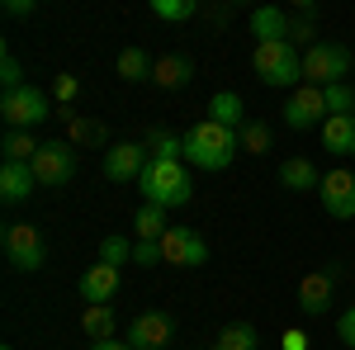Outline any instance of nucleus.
Returning <instances> with one entry per match:
<instances>
[{"label":"nucleus","mask_w":355,"mask_h":350,"mask_svg":"<svg viewBox=\"0 0 355 350\" xmlns=\"http://www.w3.org/2000/svg\"><path fill=\"white\" fill-rule=\"evenodd\" d=\"M237 152H242V137L227 123L204 119V123H194L190 133H185V161L199 166V170H227Z\"/></svg>","instance_id":"f257e3e1"},{"label":"nucleus","mask_w":355,"mask_h":350,"mask_svg":"<svg viewBox=\"0 0 355 350\" xmlns=\"http://www.w3.org/2000/svg\"><path fill=\"white\" fill-rule=\"evenodd\" d=\"M251 71H256L261 85H275V90L303 85V48H294L289 38H279V43H256Z\"/></svg>","instance_id":"f03ea898"},{"label":"nucleus","mask_w":355,"mask_h":350,"mask_svg":"<svg viewBox=\"0 0 355 350\" xmlns=\"http://www.w3.org/2000/svg\"><path fill=\"white\" fill-rule=\"evenodd\" d=\"M137 185H142V204H157V209H180V204H190V194H194L180 161H147V170L137 175Z\"/></svg>","instance_id":"7ed1b4c3"},{"label":"nucleus","mask_w":355,"mask_h":350,"mask_svg":"<svg viewBox=\"0 0 355 350\" xmlns=\"http://www.w3.org/2000/svg\"><path fill=\"white\" fill-rule=\"evenodd\" d=\"M53 114V100L38 85H19V90H0V119L10 128H38Z\"/></svg>","instance_id":"20e7f679"},{"label":"nucleus","mask_w":355,"mask_h":350,"mask_svg":"<svg viewBox=\"0 0 355 350\" xmlns=\"http://www.w3.org/2000/svg\"><path fill=\"white\" fill-rule=\"evenodd\" d=\"M351 67H355V53L346 43H313V48L303 53V81L308 85H331V81H341Z\"/></svg>","instance_id":"39448f33"},{"label":"nucleus","mask_w":355,"mask_h":350,"mask_svg":"<svg viewBox=\"0 0 355 350\" xmlns=\"http://www.w3.org/2000/svg\"><path fill=\"white\" fill-rule=\"evenodd\" d=\"M0 251H5V261L15 270H43L48 261V251H43V232L33 227V222H10L5 232H0Z\"/></svg>","instance_id":"423d86ee"},{"label":"nucleus","mask_w":355,"mask_h":350,"mask_svg":"<svg viewBox=\"0 0 355 350\" xmlns=\"http://www.w3.org/2000/svg\"><path fill=\"white\" fill-rule=\"evenodd\" d=\"M33 175H38V185H71V175H76V152H71V142L67 137H53V142H43L38 147V157H33Z\"/></svg>","instance_id":"0eeeda50"},{"label":"nucleus","mask_w":355,"mask_h":350,"mask_svg":"<svg viewBox=\"0 0 355 350\" xmlns=\"http://www.w3.org/2000/svg\"><path fill=\"white\" fill-rule=\"evenodd\" d=\"M327 119V100H322V85H294V95L284 100V123L294 133H308V128H322Z\"/></svg>","instance_id":"6e6552de"},{"label":"nucleus","mask_w":355,"mask_h":350,"mask_svg":"<svg viewBox=\"0 0 355 350\" xmlns=\"http://www.w3.org/2000/svg\"><path fill=\"white\" fill-rule=\"evenodd\" d=\"M162 261L166 265H185V270H199L209 261V246L194 227H166L162 237Z\"/></svg>","instance_id":"1a4fd4ad"},{"label":"nucleus","mask_w":355,"mask_h":350,"mask_svg":"<svg viewBox=\"0 0 355 350\" xmlns=\"http://www.w3.org/2000/svg\"><path fill=\"white\" fill-rule=\"evenodd\" d=\"M318 194H322V209L331 218H341V222L355 218V170H327Z\"/></svg>","instance_id":"9d476101"},{"label":"nucleus","mask_w":355,"mask_h":350,"mask_svg":"<svg viewBox=\"0 0 355 350\" xmlns=\"http://www.w3.org/2000/svg\"><path fill=\"white\" fill-rule=\"evenodd\" d=\"M147 142H114L110 152H105V175L110 180H137L142 170H147Z\"/></svg>","instance_id":"9b49d317"},{"label":"nucleus","mask_w":355,"mask_h":350,"mask_svg":"<svg viewBox=\"0 0 355 350\" xmlns=\"http://www.w3.org/2000/svg\"><path fill=\"white\" fill-rule=\"evenodd\" d=\"M33 189H38V175H33V166H28V161H5V166H0V204H5V209L28 204Z\"/></svg>","instance_id":"f8f14e48"},{"label":"nucleus","mask_w":355,"mask_h":350,"mask_svg":"<svg viewBox=\"0 0 355 350\" xmlns=\"http://www.w3.org/2000/svg\"><path fill=\"white\" fill-rule=\"evenodd\" d=\"M331 284H336L331 270H313V274L299 279V313L303 317H322V313L331 308V294H336Z\"/></svg>","instance_id":"ddd939ff"},{"label":"nucleus","mask_w":355,"mask_h":350,"mask_svg":"<svg viewBox=\"0 0 355 350\" xmlns=\"http://www.w3.org/2000/svg\"><path fill=\"white\" fill-rule=\"evenodd\" d=\"M171 341V317L166 313H137L128 326V346L133 350H162Z\"/></svg>","instance_id":"4468645a"},{"label":"nucleus","mask_w":355,"mask_h":350,"mask_svg":"<svg viewBox=\"0 0 355 350\" xmlns=\"http://www.w3.org/2000/svg\"><path fill=\"white\" fill-rule=\"evenodd\" d=\"M318 142L331 157H355V114H327L318 128Z\"/></svg>","instance_id":"2eb2a0df"},{"label":"nucleus","mask_w":355,"mask_h":350,"mask_svg":"<svg viewBox=\"0 0 355 350\" xmlns=\"http://www.w3.org/2000/svg\"><path fill=\"white\" fill-rule=\"evenodd\" d=\"M114 294H119V265L95 261V265L81 274V298H85V303H110Z\"/></svg>","instance_id":"dca6fc26"},{"label":"nucleus","mask_w":355,"mask_h":350,"mask_svg":"<svg viewBox=\"0 0 355 350\" xmlns=\"http://www.w3.org/2000/svg\"><path fill=\"white\" fill-rule=\"evenodd\" d=\"M289 19L294 15H284L279 5H256L251 10V38L256 43H279V38H289Z\"/></svg>","instance_id":"f3484780"},{"label":"nucleus","mask_w":355,"mask_h":350,"mask_svg":"<svg viewBox=\"0 0 355 350\" xmlns=\"http://www.w3.org/2000/svg\"><path fill=\"white\" fill-rule=\"evenodd\" d=\"M279 185L294 189V194H303V189H318V185H322V170L308 161V157H289V161L279 166Z\"/></svg>","instance_id":"a211bd4d"},{"label":"nucleus","mask_w":355,"mask_h":350,"mask_svg":"<svg viewBox=\"0 0 355 350\" xmlns=\"http://www.w3.org/2000/svg\"><path fill=\"white\" fill-rule=\"evenodd\" d=\"M190 76H194V62H190V57H180V53L157 57V67H152V81L162 85V90H180Z\"/></svg>","instance_id":"6ab92c4d"},{"label":"nucleus","mask_w":355,"mask_h":350,"mask_svg":"<svg viewBox=\"0 0 355 350\" xmlns=\"http://www.w3.org/2000/svg\"><path fill=\"white\" fill-rule=\"evenodd\" d=\"M62 123H67V142H71V147H100V142L110 137V128H105V123L81 119L76 109H71V114H62Z\"/></svg>","instance_id":"aec40b11"},{"label":"nucleus","mask_w":355,"mask_h":350,"mask_svg":"<svg viewBox=\"0 0 355 350\" xmlns=\"http://www.w3.org/2000/svg\"><path fill=\"white\" fill-rule=\"evenodd\" d=\"M204 119H214V123H227V128H246V105L242 95H232V90H218L214 100H209V114Z\"/></svg>","instance_id":"412c9836"},{"label":"nucleus","mask_w":355,"mask_h":350,"mask_svg":"<svg viewBox=\"0 0 355 350\" xmlns=\"http://www.w3.org/2000/svg\"><path fill=\"white\" fill-rule=\"evenodd\" d=\"M114 308L110 303H85V313H81V331L90 336V341H110L114 336Z\"/></svg>","instance_id":"4be33fe9"},{"label":"nucleus","mask_w":355,"mask_h":350,"mask_svg":"<svg viewBox=\"0 0 355 350\" xmlns=\"http://www.w3.org/2000/svg\"><path fill=\"white\" fill-rule=\"evenodd\" d=\"M152 67H157V57H147L142 48H123L119 62H114V71L123 81H152Z\"/></svg>","instance_id":"5701e85b"},{"label":"nucleus","mask_w":355,"mask_h":350,"mask_svg":"<svg viewBox=\"0 0 355 350\" xmlns=\"http://www.w3.org/2000/svg\"><path fill=\"white\" fill-rule=\"evenodd\" d=\"M38 137L28 133V128H10V133L0 137V152H5V161H33L38 157Z\"/></svg>","instance_id":"b1692460"},{"label":"nucleus","mask_w":355,"mask_h":350,"mask_svg":"<svg viewBox=\"0 0 355 350\" xmlns=\"http://www.w3.org/2000/svg\"><path fill=\"white\" fill-rule=\"evenodd\" d=\"M142 142H147V157H152V161H180V157H185V137L166 133V128H152Z\"/></svg>","instance_id":"393cba45"},{"label":"nucleus","mask_w":355,"mask_h":350,"mask_svg":"<svg viewBox=\"0 0 355 350\" xmlns=\"http://www.w3.org/2000/svg\"><path fill=\"white\" fill-rule=\"evenodd\" d=\"M133 227H137V237L162 242V237H166V209H157V204H142V209L133 213Z\"/></svg>","instance_id":"a878e982"},{"label":"nucleus","mask_w":355,"mask_h":350,"mask_svg":"<svg viewBox=\"0 0 355 350\" xmlns=\"http://www.w3.org/2000/svg\"><path fill=\"white\" fill-rule=\"evenodd\" d=\"M214 350H256V326L251 322H232L218 331V341H214Z\"/></svg>","instance_id":"bb28decb"},{"label":"nucleus","mask_w":355,"mask_h":350,"mask_svg":"<svg viewBox=\"0 0 355 350\" xmlns=\"http://www.w3.org/2000/svg\"><path fill=\"white\" fill-rule=\"evenodd\" d=\"M289 43H294V48H303V53L318 43V15H313V10H303V15H294V19H289Z\"/></svg>","instance_id":"cd10ccee"},{"label":"nucleus","mask_w":355,"mask_h":350,"mask_svg":"<svg viewBox=\"0 0 355 350\" xmlns=\"http://www.w3.org/2000/svg\"><path fill=\"white\" fill-rule=\"evenodd\" d=\"M322 100H327V114H355V85L331 81L322 85Z\"/></svg>","instance_id":"c85d7f7f"},{"label":"nucleus","mask_w":355,"mask_h":350,"mask_svg":"<svg viewBox=\"0 0 355 350\" xmlns=\"http://www.w3.org/2000/svg\"><path fill=\"white\" fill-rule=\"evenodd\" d=\"M237 137H242V152H251V157L270 152V128L266 123H246V128H237Z\"/></svg>","instance_id":"c756f323"},{"label":"nucleus","mask_w":355,"mask_h":350,"mask_svg":"<svg viewBox=\"0 0 355 350\" xmlns=\"http://www.w3.org/2000/svg\"><path fill=\"white\" fill-rule=\"evenodd\" d=\"M76 95H81V81H76L71 71H62V76L53 81V100H57V109H62V114H71V105H76Z\"/></svg>","instance_id":"7c9ffc66"},{"label":"nucleus","mask_w":355,"mask_h":350,"mask_svg":"<svg viewBox=\"0 0 355 350\" xmlns=\"http://www.w3.org/2000/svg\"><path fill=\"white\" fill-rule=\"evenodd\" d=\"M162 19H171V24H180V19H190L194 10H199V0H147Z\"/></svg>","instance_id":"2f4dec72"},{"label":"nucleus","mask_w":355,"mask_h":350,"mask_svg":"<svg viewBox=\"0 0 355 350\" xmlns=\"http://www.w3.org/2000/svg\"><path fill=\"white\" fill-rule=\"evenodd\" d=\"M100 261H110V265H123V261H133V246L123 242V237H105V242H100Z\"/></svg>","instance_id":"473e14b6"},{"label":"nucleus","mask_w":355,"mask_h":350,"mask_svg":"<svg viewBox=\"0 0 355 350\" xmlns=\"http://www.w3.org/2000/svg\"><path fill=\"white\" fill-rule=\"evenodd\" d=\"M0 85H5V90H19V85H28V81H24V67L15 62V53L0 57Z\"/></svg>","instance_id":"72a5a7b5"},{"label":"nucleus","mask_w":355,"mask_h":350,"mask_svg":"<svg viewBox=\"0 0 355 350\" xmlns=\"http://www.w3.org/2000/svg\"><path fill=\"white\" fill-rule=\"evenodd\" d=\"M133 265H162V242H147V237H137L133 242Z\"/></svg>","instance_id":"f704fd0d"},{"label":"nucleus","mask_w":355,"mask_h":350,"mask_svg":"<svg viewBox=\"0 0 355 350\" xmlns=\"http://www.w3.org/2000/svg\"><path fill=\"white\" fill-rule=\"evenodd\" d=\"M336 341L355 350V303L346 308V313H341V317H336Z\"/></svg>","instance_id":"c9c22d12"},{"label":"nucleus","mask_w":355,"mask_h":350,"mask_svg":"<svg viewBox=\"0 0 355 350\" xmlns=\"http://www.w3.org/2000/svg\"><path fill=\"white\" fill-rule=\"evenodd\" d=\"M279 350H313V341H308V331H303V326H289V331L279 336Z\"/></svg>","instance_id":"e433bc0d"},{"label":"nucleus","mask_w":355,"mask_h":350,"mask_svg":"<svg viewBox=\"0 0 355 350\" xmlns=\"http://www.w3.org/2000/svg\"><path fill=\"white\" fill-rule=\"evenodd\" d=\"M5 5V15H33L38 10V0H0Z\"/></svg>","instance_id":"4c0bfd02"},{"label":"nucleus","mask_w":355,"mask_h":350,"mask_svg":"<svg viewBox=\"0 0 355 350\" xmlns=\"http://www.w3.org/2000/svg\"><path fill=\"white\" fill-rule=\"evenodd\" d=\"M90 350H133V346H128V341H114V336H110V341H90Z\"/></svg>","instance_id":"58836bf2"},{"label":"nucleus","mask_w":355,"mask_h":350,"mask_svg":"<svg viewBox=\"0 0 355 350\" xmlns=\"http://www.w3.org/2000/svg\"><path fill=\"white\" fill-rule=\"evenodd\" d=\"M289 5H294V10H313L318 0H289Z\"/></svg>","instance_id":"ea45409f"},{"label":"nucleus","mask_w":355,"mask_h":350,"mask_svg":"<svg viewBox=\"0 0 355 350\" xmlns=\"http://www.w3.org/2000/svg\"><path fill=\"white\" fill-rule=\"evenodd\" d=\"M232 5H246V0H232Z\"/></svg>","instance_id":"a19ab883"},{"label":"nucleus","mask_w":355,"mask_h":350,"mask_svg":"<svg viewBox=\"0 0 355 350\" xmlns=\"http://www.w3.org/2000/svg\"><path fill=\"white\" fill-rule=\"evenodd\" d=\"M5 350H15V346H5Z\"/></svg>","instance_id":"79ce46f5"}]
</instances>
